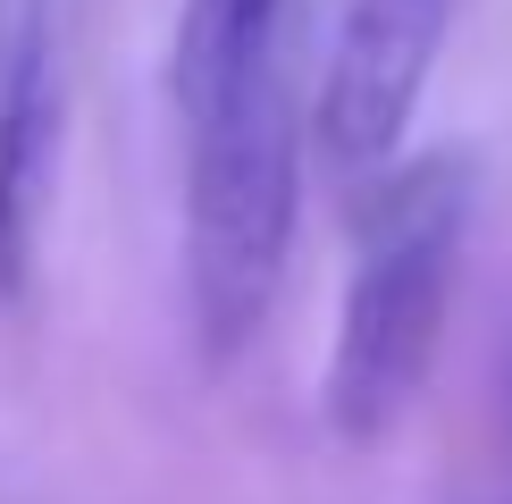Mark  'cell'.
Instances as JSON below:
<instances>
[{
  "label": "cell",
  "instance_id": "5",
  "mask_svg": "<svg viewBox=\"0 0 512 504\" xmlns=\"http://www.w3.org/2000/svg\"><path fill=\"white\" fill-rule=\"evenodd\" d=\"M269 59H286V0H185L177 59H168L177 110L244 68H269Z\"/></svg>",
  "mask_w": 512,
  "mask_h": 504
},
{
  "label": "cell",
  "instance_id": "1",
  "mask_svg": "<svg viewBox=\"0 0 512 504\" xmlns=\"http://www.w3.org/2000/svg\"><path fill=\"white\" fill-rule=\"evenodd\" d=\"M185 303L210 362H236L277 303V269L294 244V185H303V135H294L286 59L244 68L185 101Z\"/></svg>",
  "mask_w": 512,
  "mask_h": 504
},
{
  "label": "cell",
  "instance_id": "4",
  "mask_svg": "<svg viewBox=\"0 0 512 504\" xmlns=\"http://www.w3.org/2000/svg\"><path fill=\"white\" fill-rule=\"evenodd\" d=\"M445 17H454V0H345L328 76H319V143L345 168L395 152L403 118L437 68Z\"/></svg>",
  "mask_w": 512,
  "mask_h": 504
},
{
  "label": "cell",
  "instance_id": "3",
  "mask_svg": "<svg viewBox=\"0 0 512 504\" xmlns=\"http://www.w3.org/2000/svg\"><path fill=\"white\" fill-rule=\"evenodd\" d=\"M59 126H68V26L59 0H17L0 26V294H26L59 185Z\"/></svg>",
  "mask_w": 512,
  "mask_h": 504
},
{
  "label": "cell",
  "instance_id": "2",
  "mask_svg": "<svg viewBox=\"0 0 512 504\" xmlns=\"http://www.w3.org/2000/svg\"><path fill=\"white\" fill-rule=\"evenodd\" d=\"M462 227H471V160L462 152H429L370 202L361 269L345 286V311H336L328 387H319L336 437H387L403 404L420 395V378L437 362Z\"/></svg>",
  "mask_w": 512,
  "mask_h": 504
}]
</instances>
